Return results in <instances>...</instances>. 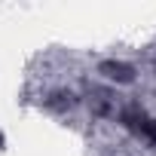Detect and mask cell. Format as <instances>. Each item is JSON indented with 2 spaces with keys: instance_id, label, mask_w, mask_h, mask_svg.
Listing matches in <instances>:
<instances>
[{
  "instance_id": "obj_1",
  "label": "cell",
  "mask_w": 156,
  "mask_h": 156,
  "mask_svg": "<svg viewBox=\"0 0 156 156\" xmlns=\"http://www.w3.org/2000/svg\"><path fill=\"white\" fill-rule=\"evenodd\" d=\"M122 122H126V129H132L135 135H144L150 144H156V119H147L144 113H141V116H138V113H126Z\"/></svg>"
},
{
  "instance_id": "obj_2",
  "label": "cell",
  "mask_w": 156,
  "mask_h": 156,
  "mask_svg": "<svg viewBox=\"0 0 156 156\" xmlns=\"http://www.w3.org/2000/svg\"><path fill=\"white\" fill-rule=\"evenodd\" d=\"M101 73L113 83H132L135 80V67L132 64H122V61H104L101 64Z\"/></svg>"
}]
</instances>
